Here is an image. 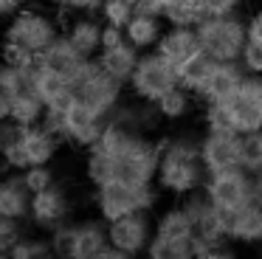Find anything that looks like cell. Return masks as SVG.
I'll use <instances>...</instances> for the list:
<instances>
[{"label":"cell","mask_w":262,"mask_h":259,"mask_svg":"<svg viewBox=\"0 0 262 259\" xmlns=\"http://www.w3.org/2000/svg\"><path fill=\"white\" fill-rule=\"evenodd\" d=\"M178 88V71L158 51H141L136 71L127 82V93L144 101H158L164 93Z\"/></svg>","instance_id":"ba28073f"},{"label":"cell","mask_w":262,"mask_h":259,"mask_svg":"<svg viewBox=\"0 0 262 259\" xmlns=\"http://www.w3.org/2000/svg\"><path fill=\"white\" fill-rule=\"evenodd\" d=\"M71 214H74V203H71V195L62 183H54L48 189L31 195V214H29V223L34 225L37 231L48 234L54 231L57 225L68 223Z\"/></svg>","instance_id":"4fadbf2b"},{"label":"cell","mask_w":262,"mask_h":259,"mask_svg":"<svg viewBox=\"0 0 262 259\" xmlns=\"http://www.w3.org/2000/svg\"><path fill=\"white\" fill-rule=\"evenodd\" d=\"M239 65L245 68V73L262 76V39H251L248 37L243 54H239Z\"/></svg>","instance_id":"60d3db41"},{"label":"cell","mask_w":262,"mask_h":259,"mask_svg":"<svg viewBox=\"0 0 262 259\" xmlns=\"http://www.w3.org/2000/svg\"><path fill=\"white\" fill-rule=\"evenodd\" d=\"M206 17L203 0H166L164 6V20L166 26H198Z\"/></svg>","instance_id":"4dcf8cb0"},{"label":"cell","mask_w":262,"mask_h":259,"mask_svg":"<svg viewBox=\"0 0 262 259\" xmlns=\"http://www.w3.org/2000/svg\"><path fill=\"white\" fill-rule=\"evenodd\" d=\"M42 3L54 6V9H65V6H68V0H42Z\"/></svg>","instance_id":"f5cc1de1"},{"label":"cell","mask_w":262,"mask_h":259,"mask_svg":"<svg viewBox=\"0 0 262 259\" xmlns=\"http://www.w3.org/2000/svg\"><path fill=\"white\" fill-rule=\"evenodd\" d=\"M17 96V82H14V68L0 62V118H9L12 101Z\"/></svg>","instance_id":"74e56055"},{"label":"cell","mask_w":262,"mask_h":259,"mask_svg":"<svg viewBox=\"0 0 262 259\" xmlns=\"http://www.w3.org/2000/svg\"><path fill=\"white\" fill-rule=\"evenodd\" d=\"M107 118L116 124H121V127H127V130H133V133H141V135H152L155 130L164 124L155 101H144V99H136V96L121 99V104L116 107Z\"/></svg>","instance_id":"e0dca14e"},{"label":"cell","mask_w":262,"mask_h":259,"mask_svg":"<svg viewBox=\"0 0 262 259\" xmlns=\"http://www.w3.org/2000/svg\"><path fill=\"white\" fill-rule=\"evenodd\" d=\"M164 191L155 183H127V180H110L93 189V206L104 223L124 217L133 211H155Z\"/></svg>","instance_id":"7a4b0ae2"},{"label":"cell","mask_w":262,"mask_h":259,"mask_svg":"<svg viewBox=\"0 0 262 259\" xmlns=\"http://www.w3.org/2000/svg\"><path fill=\"white\" fill-rule=\"evenodd\" d=\"M9 253H12V259H57L51 251V242H48V234L46 236H23Z\"/></svg>","instance_id":"e575fe53"},{"label":"cell","mask_w":262,"mask_h":259,"mask_svg":"<svg viewBox=\"0 0 262 259\" xmlns=\"http://www.w3.org/2000/svg\"><path fill=\"white\" fill-rule=\"evenodd\" d=\"M228 240L231 245L262 248V206L248 203L239 211L228 214Z\"/></svg>","instance_id":"44dd1931"},{"label":"cell","mask_w":262,"mask_h":259,"mask_svg":"<svg viewBox=\"0 0 262 259\" xmlns=\"http://www.w3.org/2000/svg\"><path fill=\"white\" fill-rule=\"evenodd\" d=\"M203 191L220 211L234 214L243 206L254 203V189H251V172L243 166L220 169V172H209L203 183Z\"/></svg>","instance_id":"9c48e42d"},{"label":"cell","mask_w":262,"mask_h":259,"mask_svg":"<svg viewBox=\"0 0 262 259\" xmlns=\"http://www.w3.org/2000/svg\"><path fill=\"white\" fill-rule=\"evenodd\" d=\"M23 180H26L31 195H37V191H42V189L57 183V175H54L51 163H37V166H29L23 172Z\"/></svg>","instance_id":"f35d334b"},{"label":"cell","mask_w":262,"mask_h":259,"mask_svg":"<svg viewBox=\"0 0 262 259\" xmlns=\"http://www.w3.org/2000/svg\"><path fill=\"white\" fill-rule=\"evenodd\" d=\"M0 45H3V37H0Z\"/></svg>","instance_id":"6f0895ef"},{"label":"cell","mask_w":262,"mask_h":259,"mask_svg":"<svg viewBox=\"0 0 262 259\" xmlns=\"http://www.w3.org/2000/svg\"><path fill=\"white\" fill-rule=\"evenodd\" d=\"M104 0H68L65 11H74V14H99Z\"/></svg>","instance_id":"f6af8a7d"},{"label":"cell","mask_w":262,"mask_h":259,"mask_svg":"<svg viewBox=\"0 0 262 259\" xmlns=\"http://www.w3.org/2000/svg\"><path fill=\"white\" fill-rule=\"evenodd\" d=\"M107 248H110L107 223L99 214L76 220V242H74V256L71 259H99Z\"/></svg>","instance_id":"ffe728a7"},{"label":"cell","mask_w":262,"mask_h":259,"mask_svg":"<svg viewBox=\"0 0 262 259\" xmlns=\"http://www.w3.org/2000/svg\"><path fill=\"white\" fill-rule=\"evenodd\" d=\"M0 214L26 223L31 214V191L23 180V172H12L0 178Z\"/></svg>","instance_id":"7402d4cb"},{"label":"cell","mask_w":262,"mask_h":259,"mask_svg":"<svg viewBox=\"0 0 262 259\" xmlns=\"http://www.w3.org/2000/svg\"><path fill=\"white\" fill-rule=\"evenodd\" d=\"M155 234V217L152 211H133L124 217L107 223V236L110 245L119 248V251L130 253V256L141 259L147 253V245Z\"/></svg>","instance_id":"8fae6325"},{"label":"cell","mask_w":262,"mask_h":259,"mask_svg":"<svg viewBox=\"0 0 262 259\" xmlns=\"http://www.w3.org/2000/svg\"><path fill=\"white\" fill-rule=\"evenodd\" d=\"M0 259H12V253H0Z\"/></svg>","instance_id":"11a10c76"},{"label":"cell","mask_w":262,"mask_h":259,"mask_svg":"<svg viewBox=\"0 0 262 259\" xmlns=\"http://www.w3.org/2000/svg\"><path fill=\"white\" fill-rule=\"evenodd\" d=\"M198 259H237V253H234L231 242H228V245H220V248H209V251L198 253Z\"/></svg>","instance_id":"c3c4849f"},{"label":"cell","mask_w":262,"mask_h":259,"mask_svg":"<svg viewBox=\"0 0 262 259\" xmlns=\"http://www.w3.org/2000/svg\"><path fill=\"white\" fill-rule=\"evenodd\" d=\"M226 113L234 133L256 135L262 130V76L248 73L239 90L226 101Z\"/></svg>","instance_id":"30bf717a"},{"label":"cell","mask_w":262,"mask_h":259,"mask_svg":"<svg viewBox=\"0 0 262 259\" xmlns=\"http://www.w3.org/2000/svg\"><path fill=\"white\" fill-rule=\"evenodd\" d=\"M65 121H68V144L79 146V149H91V146L102 138L107 116H102V113H96L93 107H88V104H82L79 99H74L71 107L65 110Z\"/></svg>","instance_id":"9a60e30c"},{"label":"cell","mask_w":262,"mask_h":259,"mask_svg":"<svg viewBox=\"0 0 262 259\" xmlns=\"http://www.w3.org/2000/svg\"><path fill=\"white\" fill-rule=\"evenodd\" d=\"M42 116H46V104H42V99L37 93H17L14 96L12 113H9L12 121H17L20 127H34V124L42 121Z\"/></svg>","instance_id":"d6a6232c"},{"label":"cell","mask_w":262,"mask_h":259,"mask_svg":"<svg viewBox=\"0 0 262 259\" xmlns=\"http://www.w3.org/2000/svg\"><path fill=\"white\" fill-rule=\"evenodd\" d=\"M0 62H6L9 68H31V65H37V54L20 42H6L3 39V45H0Z\"/></svg>","instance_id":"8d00e7d4"},{"label":"cell","mask_w":262,"mask_h":259,"mask_svg":"<svg viewBox=\"0 0 262 259\" xmlns=\"http://www.w3.org/2000/svg\"><path fill=\"white\" fill-rule=\"evenodd\" d=\"M256 144H259V152H262V130L256 133Z\"/></svg>","instance_id":"db71d44e"},{"label":"cell","mask_w":262,"mask_h":259,"mask_svg":"<svg viewBox=\"0 0 262 259\" xmlns=\"http://www.w3.org/2000/svg\"><path fill=\"white\" fill-rule=\"evenodd\" d=\"M34 93L42 99V104L51 110H68L74 101V84L59 73H51L37 65V79H34Z\"/></svg>","instance_id":"603a6c76"},{"label":"cell","mask_w":262,"mask_h":259,"mask_svg":"<svg viewBox=\"0 0 262 259\" xmlns=\"http://www.w3.org/2000/svg\"><path fill=\"white\" fill-rule=\"evenodd\" d=\"M133 14H136V3L133 0H104L102 9H99V17L107 26H119V28H124L133 20Z\"/></svg>","instance_id":"d590c367"},{"label":"cell","mask_w":262,"mask_h":259,"mask_svg":"<svg viewBox=\"0 0 262 259\" xmlns=\"http://www.w3.org/2000/svg\"><path fill=\"white\" fill-rule=\"evenodd\" d=\"M3 166H6V163H3V158H0V169H3Z\"/></svg>","instance_id":"9f6ffc18"},{"label":"cell","mask_w":262,"mask_h":259,"mask_svg":"<svg viewBox=\"0 0 262 259\" xmlns=\"http://www.w3.org/2000/svg\"><path fill=\"white\" fill-rule=\"evenodd\" d=\"M155 234L158 236H169V240H183V236H194V225L189 220L186 208L181 206V200L172 206L161 208L155 214Z\"/></svg>","instance_id":"f1b7e54d"},{"label":"cell","mask_w":262,"mask_h":259,"mask_svg":"<svg viewBox=\"0 0 262 259\" xmlns=\"http://www.w3.org/2000/svg\"><path fill=\"white\" fill-rule=\"evenodd\" d=\"M181 206L186 208L189 220H192V225H194V236H198L200 253L209 251V248H220V245H228V242H231L228 240V214L220 211V208L206 197L203 189L181 197Z\"/></svg>","instance_id":"52a82bcc"},{"label":"cell","mask_w":262,"mask_h":259,"mask_svg":"<svg viewBox=\"0 0 262 259\" xmlns=\"http://www.w3.org/2000/svg\"><path fill=\"white\" fill-rule=\"evenodd\" d=\"M42 127L48 130V133H54L62 144H68V121H65V110H51V107H46V116H42Z\"/></svg>","instance_id":"b9f144b4"},{"label":"cell","mask_w":262,"mask_h":259,"mask_svg":"<svg viewBox=\"0 0 262 259\" xmlns=\"http://www.w3.org/2000/svg\"><path fill=\"white\" fill-rule=\"evenodd\" d=\"M124 39H127L124 28L107 26V23H104V28H102V48H113V45H121Z\"/></svg>","instance_id":"bcb514c9"},{"label":"cell","mask_w":262,"mask_h":259,"mask_svg":"<svg viewBox=\"0 0 262 259\" xmlns=\"http://www.w3.org/2000/svg\"><path fill=\"white\" fill-rule=\"evenodd\" d=\"M59 34H62L59 23L54 20L48 11L34 9V6H23L17 14L9 17L6 28H3V39H6V42H20V45H26V48H31L34 54H40L42 48H48Z\"/></svg>","instance_id":"8992f818"},{"label":"cell","mask_w":262,"mask_h":259,"mask_svg":"<svg viewBox=\"0 0 262 259\" xmlns=\"http://www.w3.org/2000/svg\"><path fill=\"white\" fill-rule=\"evenodd\" d=\"M164 31H166V20L161 14H149V11H136L133 20L124 26L127 42L136 45L138 51H155Z\"/></svg>","instance_id":"cb8c5ba5"},{"label":"cell","mask_w":262,"mask_h":259,"mask_svg":"<svg viewBox=\"0 0 262 259\" xmlns=\"http://www.w3.org/2000/svg\"><path fill=\"white\" fill-rule=\"evenodd\" d=\"M155 107H158L161 118H164L166 124H178V121H186L189 116L194 113V107H198V96L192 93V90L186 88H172L169 93H164L158 101H155Z\"/></svg>","instance_id":"4316f807"},{"label":"cell","mask_w":262,"mask_h":259,"mask_svg":"<svg viewBox=\"0 0 262 259\" xmlns=\"http://www.w3.org/2000/svg\"><path fill=\"white\" fill-rule=\"evenodd\" d=\"M245 6V0H203L206 17H228V14H239Z\"/></svg>","instance_id":"7bdbcfd3"},{"label":"cell","mask_w":262,"mask_h":259,"mask_svg":"<svg viewBox=\"0 0 262 259\" xmlns=\"http://www.w3.org/2000/svg\"><path fill=\"white\" fill-rule=\"evenodd\" d=\"M85 178L88 183L96 189V186H104L110 183V180H116V166H113V155H107V152H102L99 146H91V149H85Z\"/></svg>","instance_id":"1f68e13d"},{"label":"cell","mask_w":262,"mask_h":259,"mask_svg":"<svg viewBox=\"0 0 262 259\" xmlns=\"http://www.w3.org/2000/svg\"><path fill=\"white\" fill-rule=\"evenodd\" d=\"M194 28H198L200 48L214 62H237L248 42V23L239 14L203 17Z\"/></svg>","instance_id":"3957f363"},{"label":"cell","mask_w":262,"mask_h":259,"mask_svg":"<svg viewBox=\"0 0 262 259\" xmlns=\"http://www.w3.org/2000/svg\"><path fill=\"white\" fill-rule=\"evenodd\" d=\"M37 65L51 71V73H59V76H65L74 84L76 76L82 73V68L88 65V56H82L65 34H59L48 48H42L40 54H37Z\"/></svg>","instance_id":"2e32d148"},{"label":"cell","mask_w":262,"mask_h":259,"mask_svg":"<svg viewBox=\"0 0 262 259\" xmlns=\"http://www.w3.org/2000/svg\"><path fill=\"white\" fill-rule=\"evenodd\" d=\"M245 68L237 62H214L206 84L198 93V104H226L234 93L239 90V84L245 82Z\"/></svg>","instance_id":"5bb4252c"},{"label":"cell","mask_w":262,"mask_h":259,"mask_svg":"<svg viewBox=\"0 0 262 259\" xmlns=\"http://www.w3.org/2000/svg\"><path fill=\"white\" fill-rule=\"evenodd\" d=\"M23 130L26 127H20L12 118H0V155H3L12 144H17V141L23 138Z\"/></svg>","instance_id":"ee69618b"},{"label":"cell","mask_w":262,"mask_h":259,"mask_svg":"<svg viewBox=\"0 0 262 259\" xmlns=\"http://www.w3.org/2000/svg\"><path fill=\"white\" fill-rule=\"evenodd\" d=\"M161 144V163L155 175V186L166 197H181L203 189L206 172L203 158H200V135L194 133H178V135H164L158 138Z\"/></svg>","instance_id":"6da1fadb"},{"label":"cell","mask_w":262,"mask_h":259,"mask_svg":"<svg viewBox=\"0 0 262 259\" xmlns=\"http://www.w3.org/2000/svg\"><path fill=\"white\" fill-rule=\"evenodd\" d=\"M48 242L57 259H71L74 256V242H76V220L57 225L54 231H48Z\"/></svg>","instance_id":"836d02e7"},{"label":"cell","mask_w":262,"mask_h":259,"mask_svg":"<svg viewBox=\"0 0 262 259\" xmlns=\"http://www.w3.org/2000/svg\"><path fill=\"white\" fill-rule=\"evenodd\" d=\"M251 189H254V203L262 206V169L251 175Z\"/></svg>","instance_id":"f907efd6"},{"label":"cell","mask_w":262,"mask_h":259,"mask_svg":"<svg viewBox=\"0 0 262 259\" xmlns=\"http://www.w3.org/2000/svg\"><path fill=\"white\" fill-rule=\"evenodd\" d=\"M245 23H248V37L251 39H262V6L251 11V14L245 17Z\"/></svg>","instance_id":"7dc6e473"},{"label":"cell","mask_w":262,"mask_h":259,"mask_svg":"<svg viewBox=\"0 0 262 259\" xmlns=\"http://www.w3.org/2000/svg\"><path fill=\"white\" fill-rule=\"evenodd\" d=\"M102 28H104V20L99 14H74L65 23L62 34L74 42V48L82 56L93 59L102 51Z\"/></svg>","instance_id":"ac0fdd59"},{"label":"cell","mask_w":262,"mask_h":259,"mask_svg":"<svg viewBox=\"0 0 262 259\" xmlns=\"http://www.w3.org/2000/svg\"><path fill=\"white\" fill-rule=\"evenodd\" d=\"M138 59H141V51L136 48V45H130L124 39L121 45H113V48H102L96 54V62L104 68V71L110 73L113 79H119V82H130L133 71H136Z\"/></svg>","instance_id":"d4e9b609"},{"label":"cell","mask_w":262,"mask_h":259,"mask_svg":"<svg viewBox=\"0 0 262 259\" xmlns=\"http://www.w3.org/2000/svg\"><path fill=\"white\" fill-rule=\"evenodd\" d=\"M23 6H29V0H0V20H9V17L17 14Z\"/></svg>","instance_id":"681fc988"},{"label":"cell","mask_w":262,"mask_h":259,"mask_svg":"<svg viewBox=\"0 0 262 259\" xmlns=\"http://www.w3.org/2000/svg\"><path fill=\"white\" fill-rule=\"evenodd\" d=\"M198 236H183V240H169V236L152 234L147 245L144 259H198Z\"/></svg>","instance_id":"83f0119b"},{"label":"cell","mask_w":262,"mask_h":259,"mask_svg":"<svg viewBox=\"0 0 262 259\" xmlns=\"http://www.w3.org/2000/svg\"><path fill=\"white\" fill-rule=\"evenodd\" d=\"M23 146H26V155H29L31 166H37V163H51L59 155L62 141L54 133H48L42 124H34V127L23 130Z\"/></svg>","instance_id":"484cf974"},{"label":"cell","mask_w":262,"mask_h":259,"mask_svg":"<svg viewBox=\"0 0 262 259\" xmlns=\"http://www.w3.org/2000/svg\"><path fill=\"white\" fill-rule=\"evenodd\" d=\"M211 68H214V59H211L206 51H198L194 56H189L183 65H178V84L186 90H192L194 96L200 93V88L206 84V79H209Z\"/></svg>","instance_id":"f546056e"},{"label":"cell","mask_w":262,"mask_h":259,"mask_svg":"<svg viewBox=\"0 0 262 259\" xmlns=\"http://www.w3.org/2000/svg\"><path fill=\"white\" fill-rule=\"evenodd\" d=\"M161 163V144L152 135H133L124 146L113 155L116 180L127 183H155Z\"/></svg>","instance_id":"5b68a950"},{"label":"cell","mask_w":262,"mask_h":259,"mask_svg":"<svg viewBox=\"0 0 262 259\" xmlns=\"http://www.w3.org/2000/svg\"><path fill=\"white\" fill-rule=\"evenodd\" d=\"M124 93H127V84L110 76V73L96 62V56L88 59V65L82 68V73L74 82V99H79L82 104L93 107V110L102 113V116H110V113L121 104Z\"/></svg>","instance_id":"277c9868"},{"label":"cell","mask_w":262,"mask_h":259,"mask_svg":"<svg viewBox=\"0 0 262 259\" xmlns=\"http://www.w3.org/2000/svg\"><path fill=\"white\" fill-rule=\"evenodd\" d=\"M99 259H136V256H130V253H124V251H119V248L110 245V248H107V251H104Z\"/></svg>","instance_id":"816d5d0a"},{"label":"cell","mask_w":262,"mask_h":259,"mask_svg":"<svg viewBox=\"0 0 262 259\" xmlns=\"http://www.w3.org/2000/svg\"><path fill=\"white\" fill-rule=\"evenodd\" d=\"M243 146H245V135L234 133V130H203L200 158H203L206 172L243 166Z\"/></svg>","instance_id":"7c38bea8"},{"label":"cell","mask_w":262,"mask_h":259,"mask_svg":"<svg viewBox=\"0 0 262 259\" xmlns=\"http://www.w3.org/2000/svg\"><path fill=\"white\" fill-rule=\"evenodd\" d=\"M23 236H26V231H23L20 220H12L6 214H0V253H9Z\"/></svg>","instance_id":"ab89813d"},{"label":"cell","mask_w":262,"mask_h":259,"mask_svg":"<svg viewBox=\"0 0 262 259\" xmlns=\"http://www.w3.org/2000/svg\"><path fill=\"white\" fill-rule=\"evenodd\" d=\"M155 51H158L166 62H172V65L178 68V65H183L189 56H194L203 48H200V39H198V28H192V26H166V31L161 34Z\"/></svg>","instance_id":"d6986e66"}]
</instances>
